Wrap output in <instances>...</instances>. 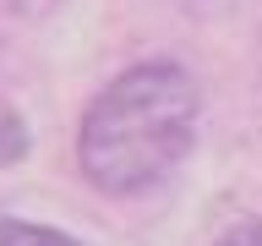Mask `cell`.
<instances>
[{
	"mask_svg": "<svg viewBox=\"0 0 262 246\" xmlns=\"http://www.w3.org/2000/svg\"><path fill=\"white\" fill-rule=\"evenodd\" d=\"M202 88L180 60H137L88 104L77 126V164L98 192L137 197L175 175L196 142Z\"/></svg>",
	"mask_w": 262,
	"mask_h": 246,
	"instance_id": "1",
	"label": "cell"
},
{
	"mask_svg": "<svg viewBox=\"0 0 262 246\" xmlns=\"http://www.w3.org/2000/svg\"><path fill=\"white\" fill-rule=\"evenodd\" d=\"M0 246H88V241H77V235H66L55 224H38V219L0 213Z\"/></svg>",
	"mask_w": 262,
	"mask_h": 246,
	"instance_id": "2",
	"label": "cell"
},
{
	"mask_svg": "<svg viewBox=\"0 0 262 246\" xmlns=\"http://www.w3.org/2000/svg\"><path fill=\"white\" fill-rule=\"evenodd\" d=\"M28 148H33V131L28 120L11 110V104H0V164H16V159H28Z\"/></svg>",
	"mask_w": 262,
	"mask_h": 246,
	"instance_id": "3",
	"label": "cell"
},
{
	"mask_svg": "<svg viewBox=\"0 0 262 246\" xmlns=\"http://www.w3.org/2000/svg\"><path fill=\"white\" fill-rule=\"evenodd\" d=\"M66 0H0V16H11V22H44L55 16Z\"/></svg>",
	"mask_w": 262,
	"mask_h": 246,
	"instance_id": "4",
	"label": "cell"
},
{
	"mask_svg": "<svg viewBox=\"0 0 262 246\" xmlns=\"http://www.w3.org/2000/svg\"><path fill=\"white\" fill-rule=\"evenodd\" d=\"M213 246H262V224H235V230H224Z\"/></svg>",
	"mask_w": 262,
	"mask_h": 246,
	"instance_id": "5",
	"label": "cell"
}]
</instances>
